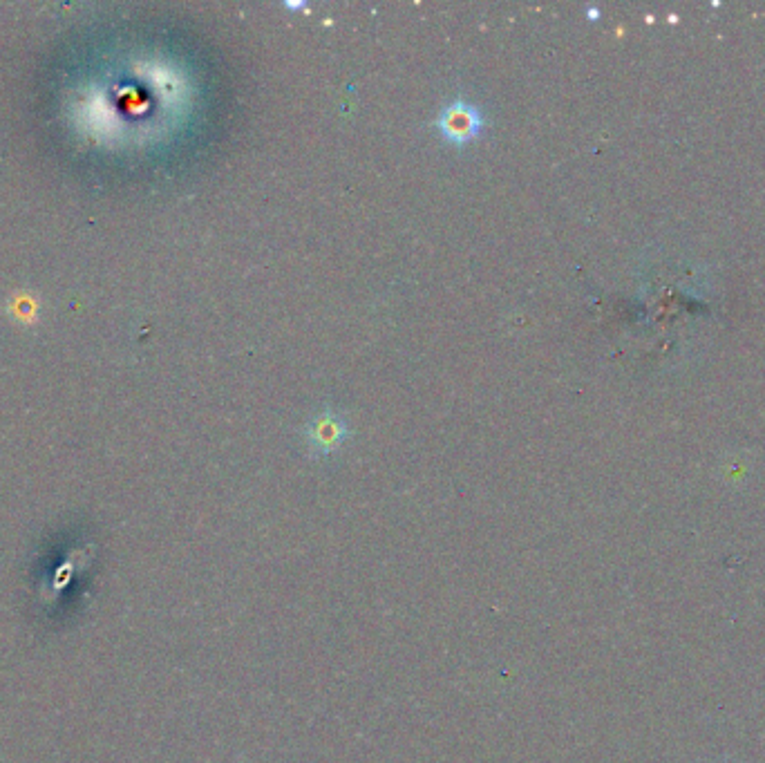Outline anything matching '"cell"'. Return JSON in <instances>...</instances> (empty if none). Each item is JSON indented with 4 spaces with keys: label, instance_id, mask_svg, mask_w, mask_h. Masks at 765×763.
I'll return each instance as SVG.
<instances>
[{
    "label": "cell",
    "instance_id": "6da1fadb",
    "mask_svg": "<svg viewBox=\"0 0 765 763\" xmlns=\"http://www.w3.org/2000/svg\"><path fill=\"white\" fill-rule=\"evenodd\" d=\"M437 130L450 144H470V141L477 139L481 130H484V112H481L475 103L466 99H455L441 110L437 119Z\"/></svg>",
    "mask_w": 765,
    "mask_h": 763
},
{
    "label": "cell",
    "instance_id": "7a4b0ae2",
    "mask_svg": "<svg viewBox=\"0 0 765 763\" xmlns=\"http://www.w3.org/2000/svg\"><path fill=\"white\" fill-rule=\"evenodd\" d=\"M345 437H347V426L338 417H334V414H329V417H320L311 423L309 444L320 452L336 450L340 444H343Z\"/></svg>",
    "mask_w": 765,
    "mask_h": 763
}]
</instances>
